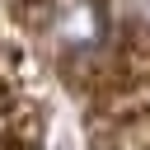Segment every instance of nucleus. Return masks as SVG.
I'll use <instances>...</instances> for the list:
<instances>
[{
  "mask_svg": "<svg viewBox=\"0 0 150 150\" xmlns=\"http://www.w3.org/2000/svg\"><path fill=\"white\" fill-rule=\"evenodd\" d=\"M103 9L98 0H52V14H47V33L61 52L70 56H84L103 42Z\"/></svg>",
  "mask_w": 150,
  "mask_h": 150,
  "instance_id": "obj_1",
  "label": "nucleus"
}]
</instances>
